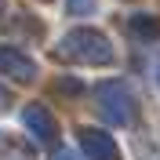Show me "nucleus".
Returning a JSON list of instances; mask_svg holds the SVG:
<instances>
[{
	"instance_id": "8",
	"label": "nucleus",
	"mask_w": 160,
	"mask_h": 160,
	"mask_svg": "<svg viewBox=\"0 0 160 160\" xmlns=\"http://www.w3.org/2000/svg\"><path fill=\"white\" fill-rule=\"evenodd\" d=\"M51 160H80V153L69 149V146H62V149H55V157H51Z\"/></svg>"
},
{
	"instance_id": "7",
	"label": "nucleus",
	"mask_w": 160,
	"mask_h": 160,
	"mask_svg": "<svg viewBox=\"0 0 160 160\" xmlns=\"http://www.w3.org/2000/svg\"><path fill=\"white\" fill-rule=\"evenodd\" d=\"M91 8H95V0H69L73 15H91Z\"/></svg>"
},
{
	"instance_id": "2",
	"label": "nucleus",
	"mask_w": 160,
	"mask_h": 160,
	"mask_svg": "<svg viewBox=\"0 0 160 160\" xmlns=\"http://www.w3.org/2000/svg\"><path fill=\"white\" fill-rule=\"evenodd\" d=\"M95 102H98V113L109 124H120V128H128V124H135V117H138V102H135V95H131L120 80H102V84H95Z\"/></svg>"
},
{
	"instance_id": "3",
	"label": "nucleus",
	"mask_w": 160,
	"mask_h": 160,
	"mask_svg": "<svg viewBox=\"0 0 160 160\" xmlns=\"http://www.w3.org/2000/svg\"><path fill=\"white\" fill-rule=\"evenodd\" d=\"M80 146H84L88 160H120V149H117V142H113L109 131L84 128V131H80Z\"/></svg>"
},
{
	"instance_id": "5",
	"label": "nucleus",
	"mask_w": 160,
	"mask_h": 160,
	"mask_svg": "<svg viewBox=\"0 0 160 160\" xmlns=\"http://www.w3.org/2000/svg\"><path fill=\"white\" fill-rule=\"evenodd\" d=\"M22 124L29 128L33 142H40V146L55 142V131H58V124H55V117H51L44 106H26V113H22Z\"/></svg>"
},
{
	"instance_id": "4",
	"label": "nucleus",
	"mask_w": 160,
	"mask_h": 160,
	"mask_svg": "<svg viewBox=\"0 0 160 160\" xmlns=\"http://www.w3.org/2000/svg\"><path fill=\"white\" fill-rule=\"evenodd\" d=\"M0 73L11 80H18V84H29L37 77V62L29 55H22L18 48H0Z\"/></svg>"
},
{
	"instance_id": "9",
	"label": "nucleus",
	"mask_w": 160,
	"mask_h": 160,
	"mask_svg": "<svg viewBox=\"0 0 160 160\" xmlns=\"http://www.w3.org/2000/svg\"><path fill=\"white\" fill-rule=\"evenodd\" d=\"M0 109H8V95L4 91H0Z\"/></svg>"
},
{
	"instance_id": "10",
	"label": "nucleus",
	"mask_w": 160,
	"mask_h": 160,
	"mask_svg": "<svg viewBox=\"0 0 160 160\" xmlns=\"http://www.w3.org/2000/svg\"><path fill=\"white\" fill-rule=\"evenodd\" d=\"M157 77H160V73H157Z\"/></svg>"
},
{
	"instance_id": "6",
	"label": "nucleus",
	"mask_w": 160,
	"mask_h": 160,
	"mask_svg": "<svg viewBox=\"0 0 160 160\" xmlns=\"http://www.w3.org/2000/svg\"><path fill=\"white\" fill-rule=\"evenodd\" d=\"M131 29L142 33V37H160V22L157 18H142V15H138V18H131Z\"/></svg>"
},
{
	"instance_id": "1",
	"label": "nucleus",
	"mask_w": 160,
	"mask_h": 160,
	"mask_svg": "<svg viewBox=\"0 0 160 160\" xmlns=\"http://www.w3.org/2000/svg\"><path fill=\"white\" fill-rule=\"evenodd\" d=\"M58 55L69 62H84V66H106V62H113V44L106 40V33L80 26V29H69L62 37Z\"/></svg>"
}]
</instances>
